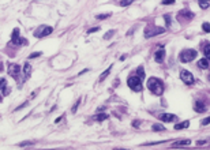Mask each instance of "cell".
Instances as JSON below:
<instances>
[{
	"label": "cell",
	"instance_id": "1",
	"mask_svg": "<svg viewBox=\"0 0 210 150\" xmlns=\"http://www.w3.org/2000/svg\"><path fill=\"white\" fill-rule=\"evenodd\" d=\"M147 89L154 94V96H161L164 93V83L158 78H149L147 81Z\"/></svg>",
	"mask_w": 210,
	"mask_h": 150
},
{
	"label": "cell",
	"instance_id": "2",
	"mask_svg": "<svg viewBox=\"0 0 210 150\" xmlns=\"http://www.w3.org/2000/svg\"><path fill=\"white\" fill-rule=\"evenodd\" d=\"M195 58H197V51H194V49H184V51L180 53L181 63H188V61H192Z\"/></svg>",
	"mask_w": 210,
	"mask_h": 150
},
{
	"label": "cell",
	"instance_id": "3",
	"mask_svg": "<svg viewBox=\"0 0 210 150\" xmlns=\"http://www.w3.org/2000/svg\"><path fill=\"white\" fill-rule=\"evenodd\" d=\"M142 81L139 79L138 77H130L127 81V85L130 86V89H133L134 92H141L142 90Z\"/></svg>",
	"mask_w": 210,
	"mask_h": 150
},
{
	"label": "cell",
	"instance_id": "4",
	"mask_svg": "<svg viewBox=\"0 0 210 150\" xmlns=\"http://www.w3.org/2000/svg\"><path fill=\"white\" fill-rule=\"evenodd\" d=\"M164 32H165L164 27H157V26L146 27V29H145V37H146V38H150V37L158 35V34H161V33H164Z\"/></svg>",
	"mask_w": 210,
	"mask_h": 150
},
{
	"label": "cell",
	"instance_id": "5",
	"mask_svg": "<svg viewBox=\"0 0 210 150\" xmlns=\"http://www.w3.org/2000/svg\"><path fill=\"white\" fill-rule=\"evenodd\" d=\"M8 74H10L15 81L19 79V75H21L19 64H16V63H10V64H8Z\"/></svg>",
	"mask_w": 210,
	"mask_h": 150
},
{
	"label": "cell",
	"instance_id": "6",
	"mask_svg": "<svg viewBox=\"0 0 210 150\" xmlns=\"http://www.w3.org/2000/svg\"><path fill=\"white\" fill-rule=\"evenodd\" d=\"M53 32V29H52L51 26H40L38 29L34 32V37H37V38H41V37H46V35H49L51 33Z\"/></svg>",
	"mask_w": 210,
	"mask_h": 150
},
{
	"label": "cell",
	"instance_id": "7",
	"mask_svg": "<svg viewBox=\"0 0 210 150\" xmlns=\"http://www.w3.org/2000/svg\"><path fill=\"white\" fill-rule=\"evenodd\" d=\"M180 78H181V81L186 83V85H192L194 83V75L191 72H188L187 70H181L180 71Z\"/></svg>",
	"mask_w": 210,
	"mask_h": 150
},
{
	"label": "cell",
	"instance_id": "8",
	"mask_svg": "<svg viewBox=\"0 0 210 150\" xmlns=\"http://www.w3.org/2000/svg\"><path fill=\"white\" fill-rule=\"evenodd\" d=\"M11 42H13L14 45H23L26 44V40L22 38V37H19V29H15L13 32V37H11Z\"/></svg>",
	"mask_w": 210,
	"mask_h": 150
},
{
	"label": "cell",
	"instance_id": "9",
	"mask_svg": "<svg viewBox=\"0 0 210 150\" xmlns=\"http://www.w3.org/2000/svg\"><path fill=\"white\" fill-rule=\"evenodd\" d=\"M157 117L161 121H165V123H171V121L176 120V116L172 115V113H161V115H158Z\"/></svg>",
	"mask_w": 210,
	"mask_h": 150
},
{
	"label": "cell",
	"instance_id": "10",
	"mask_svg": "<svg viewBox=\"0 0 210 150\" xmlns=\"http://www.w3.org/2000/svg\"><path fill=\"white\" fill-rule=\"evenodd\" d=\"M164 58H165V49L160 48L154 55V60L157 61V63H162V61H164Z\"/></svg>",
	"mask_w": 210,
	"mask_h": 150
},
{
	"label": "cell",
	"instance_id": "11",
	"mask_svg": "<svg viewBox=\"0 0 210 150\" xmlns=\"http://www.w3.org/2000/svg\"><path fill=\"white\" fill-rule=\"evenodd\" d=\"M188 145H191V140L190 139H184V140H176L173 145H172V147L173 149H176V147H181V146H188Z\"/></svg>",
	"mask_w": 210,
	"mask_h": 150
},
{
	"label": "cell",
	"instance_id": "12",
	"mask_svg": "<svg viewBox=\"0 0 210 150\" xmlns=\"http://www.w3.org/2000/svg\"><path fill=\"white\" fill-rule=\"evenodd\" d=\"M205 109H206V106H205V104L202 101H197V102H195V105H194V111L195 112H199V113H200V112H203Z\"/></svg>",
	"mask_w": 210,
	"mask_h": 150
},
{
	"label": "cell",
	"instance_id": "13",
	"mask_svg": "<svg viewBox=\"0 0 210 150\" xmlns=\"http://www.w3.org/2000/svg\"><path fill=\"white\" fill-rule=\"evenodd\" d=\"M181 16H186V18H188V19H191V18L194 16V14L191 13V11L188 10V8H186V10H183V11H180V13H179V19H180Z\"/></svg>",
	"mask_w": 210,
	"mask_h": 150
},
{
	"label": "cell",
	"instance_id": "14",
	"mask_svg": "<svg viewBox=\"0 0 210 150\" xmlns=\"http://www.w3.org/2000/svg\"><path fill=\"white\" fill-rule=\"evenodd\" d=\"M188 126H190V121L186 120V121H183V123H179V124L175 126V130H183V128H187Z\"/></svg>",
	"mask_w": 210,
	"mask_h": 150
},
{
	"label": "cell",
	"instance_id": "15",
	"mask_svg": "<svg viewBox=\"0 0 210 150\" xmlns=\"http://www.w3.org/2000/svg\"><path fill=\"white\" fill-rule=\"evenodd\" d=\"M30 71H32V67H30L29 63H25V66H23V75H25L26 78L30 77Z\"/></svg>",
	"mask_w": 210,
	"mask_h": 150
},
{
	"label": "cell",
	"instance_id": "16",
	"mask_svg": "<svg viewBox=\"0 0 210 150\" xmlns=\"http://www.w3.org/2000/svg\"><path fill=\"white\" fill-rule=\"evenodd\" d=\"M93 119H94L96 121H102V120H107V119H108V115H107V113H98V115L93 116Z\"/></svg>",
	"mask_w": 210,
	"mask_h": 150
},
{
	"label": "cell",
	"instance_id": "17",
	"mask_svg": "<svg viewBox=\"0 0 210 150\" xmlns=\"http://www.w3.org/2000/svg\"><path fill=\"white\" fill-rule=\"evenodd\" d=\"M198 67L199 68H207L209 67V61H207L206 59H200V60L198 61Z\"/></svg>",
	"mask_w": 210,
	"mask_h": 150
},
{
	"label": "cell",
	"instance_id": "18",
	"mask_svg": "<svg viewBox=\"0 0 210 150\" xmlns=\"http://www.w3.org/2000/svg\"><path fill=\"white\" fill-rule=\"evenodd\" d=\"M136 77L142 81L145 78V72H143V67H138L136 68Z\"/></svg>",
	"mask_w": 210,
	"mask_h": 150
},
{
	"label": "cell",
	"instance_id": "19",
	"mask_svg": "<svg viewBox=\"0 0 210 150\" xmlns=\"http://www.w3.org/2000/svg\"><path fill=\"white\" fill-rule=\"evenodd\" d=\"M111 70H112V66H109V67H108L107 70H105V71H104L102 74H101V77H100V81H104V79H105V78H107L108 75H109Z\"/></svg>",
	"mask_w": 210,
	"mask_h": 150
},
{
	"label": "cell",
	"instance_id": "20",
	"mask_svg": "<svg viewBox=\"0 0 210 150\" xmlns=\"http://www.w3.org/2000/svg\"><path fill=\"white\" fill-rule=\"evenodd\" d=\"M203 53L206 56V60H210V44H207L203 49Z\"/></svg>",
	"mask_w": 210,
	"mask_h": 150
},
{
	"label": "cell",
	"instance_id": "21",
	"mask_svg": "<svg viewBox=\"0 0 210 150\" xmlns=\"http://www.w3.org/2000/svg\"><path fill=\"white\" fill-rule=\"evenodd\" d=\"M153 130L154 131H165V127L162 124H153Z\"/></svg>",
	"mask_w": 210,
	"mask_h": 150
},
{
	"label": "cell",
	"instance_id": "22",
	"mask_svg": "<svg viewBox=\"0 0 210 150\" xmlns=\"http://www.w3.org/2000/svg\"><path fill=\"white\" fill-rule=\"evenodd\" d=\"M202 29H203V32H205V33H210V23L205 22L203 25H202Z\"/></svg>",
	"mask_w": 210,
	"mask_h": 150
},
{
	"label": "cell",
	"instance_id": "23",
	"mask_svg": "<svg viewBox=\"0 0 210 150\" xmlns=\"http://www.w3.org/2000/svg\"><path fill=\"white\" fill-rule=\"evenodd\" d=\"M113 34H115V30H111L109 33H107V34L104 35V40H108V38H109V37H112Z\"/></svg>",
	"mask_w": 210,
	"mask_h": 150
},
{
	"label": "cell",
	"instance_id": "24",
	"mask_svg": "<svg viewBox=\"0 0 210 150\" xmlns=\"http://www.w3.org/2000/svg\"><path fill=\"white\" fill-rule=\"evenodd\" d=\"M200 8H209V3L207 1H199Z\"/></svg>",
	"mask_w": 210,
	"mask_h": 150
},
{
	"label": "cell",
	"instance_id": "25",
	"mask_svg": "<svg viewBox=\"0 0 210 150\" xmlns=\"http://www.w3.org/2000/svg\"><path fill=\"white\" fill-rule=\"evenodd\" d=\"M108 16H111V14H101V15H97V19H105V18H108Z\"/></svg>",
	"mask_w": 210,
	"mask_h": 150
},
{
	"label": "cell",
	"instance_id": "26",
	"mask_svg": "<svg viewBox=\"0 0 210 150\" xmlns=\"http://www.w3.org/2000/svg\"><path fill=\"white\" fill-rule=\"evenodd\" d=\"M79 102H81V98L78 100V101L75 102V105L72 106V109H71V112H72V113H75V112H77V108H78V105H79Z\"/></svg>",
	"mask_w": 210,
	"mask_h": 150
},
{
	"label": "cell",
	"instance_id": "27",
	"mask_svg": "<svg viewBox=\"0 0 210 150\" xmlns=\"http://www.w3.org/2000/svg\"><path fill=\"white\" fill-rule=\"evenodd\" d=\"M209 123H210V116H209V117H206V119H203V120L200 121V124H202V126H207Z\"/></svg>",
	"mask_w": 210,
	"mask_h": 150
},
{
	"label": "cell",
	"instance_id": "28",
	"mask_svg": "<svg viewBox=\"0 0 210 150\" xmlns=\"http://www.w3.org/2000/svg\"><path fill=\"white\" fill-rule=\"evenodd\" d=\"M4 87H6V79L0 78V89H4Z\"/></svg>",
	"mask_w": 210,
	"mask_h": 150
},
{
	"label": "cell",
	"instance_id": "29",
	"mask_svg": "<svg viewBox=\"0 0 210 150\" xmlns=\"http://www.w3.org/2000/svg\"><path fill=\"white\" fill-rule=\"evenodd\" d=\"M34 142H30V140H25V142H22V143H19V146H27V145H33Z\"/></svg>",
	"mask_w": 210,
	"mask_h": 150
},
{
	"label": "cell",
	"instance_id": "30",
	"mask_svg": "<svg viewBox=\"0 0 210 150\" xmlns=\"http://www.w3.org/2000/svg\"><path fill=\"white\" fill-rule=\"evenodd\" d=\"M131 3H133L131 0H127V1H120V6H130Z\"/></svg>",
	"mask_w": 210,
	"mask_h": 150
},
{
	"label": "cell",
	"instance_id": "31",
	"mask_svg": "<svg viewBox=\"0 0 210 150\" xmlns=\"http://www.w3.org/2000/svg\"><path fill=\"white\" fill-rule=\"evenodd\" d=\"M98 30H100V27H91V29L87 30V33L90 34V33H93V32H98Z\"/></svg>",
	"mask_w": 210,
	"mask_h": 150
},
{
	"label": "cell",
	"instance_id": "32",
	"mask_svg": "<svg viewBox=\"0 0 210 150\" xmlns=\"http://www.w3.org/2000/svg\"><path fill=\"white\" fill-rule=\"evenodd\" d=\"M40 55H41V52H36V53H32V55H30L29 58H30V59H34V58H37V56H40Z\"/></svg>",
	"mask_w": 210,
	"mask_h": 150
},
{
	"label": "cell",
	"instance_id": "33",
	"mask_svg": "<svg viewBox=\"0 0 210 150\" xmlns=\"http://www.w3.org/2000/svg\"><path fill=\"white\" fill-rule=\"evenodd\" d=\"M164 18H165V21H167V26H171V21H169V15H165Z\"/></svg>",
	"mask_w": 210,
	"mask_h": 150
},
{
	"label": "cell",
	"instance_id": "34",
	"mask_svg": "<svg viewBox=\"0 0 210 150\" xmlns=\"http://www.w3.org/2000/svg\"><path fill=\"white\" fill-rule=\"evenodd\" d=\"M139 124H141V121H139V120H134V121H133V126H134V127L138 128V126H139Z\"/></svg>",
	"mask_w": 210,
	"mask_h": 150
},
{
	"label": "cell",
	"instance_id": "35",
	"mask_svg": "<svg viewBox=\"0 0 210 150\" xmlns=\"http://www.w3.org/2000/svg\"><path fill=\"white\" fill-rule=\"evenodd\" d=\"M3 93H4V96H8V93H10V89L4 87V89H3Z\"/></svg>",
	"mask_w": 210,
	"mask_h": 150
},
{
	"label": "cell",
	"instance_id": "36",
	"mask_svg": "<svg viewBox=\"0 0 210 150\" xmlns=\"http://www.w3.org/2000/svg\"><path fill=\"white\" fill-rule=\"evenodd\" d=\"M197 145L198 146H200V145H206V140H198Z\"/></svg>",
	"mask_w": 210,
	"mask_h": 150
},
{
	"label": "cell",
	"instance_id": "37",
	"mask_svg": "<svg viewBox=\"0 0 210 150\" xmlns=\"http://www.w3.org/2000/svg\"><path fill=\"white\" fill-rule=\"evenodd\" d=\"M173 0H167V1H162V4H173Z\"/></svg>",
	"mask_w": 210,
	"mask_h": 150
},
{
	"label": "cell",
	"instance_id": "38",
	"mask_svg": "<svg viewBox=\"0 0 210 150\" xmlns=\"http://www.w3.org/2000/svg\"><path fill=\"white\" fill-rule=\"evenodd\" d=\"M3 70V63H1V61H0V71Z\"/></svg>",
	"mask_w": 210,
	"mask_h": 150
},
{
	"label": "cell",
	"instance_id": "39",
	"mask_svg": "<svg viewBox=\"0 0 210 150\" xmlns=\"http://www.w3.org/2000/svg\"><path fill=\"white\" fill-rule=\"evenodd\" d=\"M115 150H126V149H115Z\"/></svg>",
	"mask_w": 210,
	"mask_h": 150
},
{
	"label": "cell",
	"instance_id": "40",
	"mask_svg": "<svg viewBox=\"0 0 210 150\" xmlns=\"http://www.w3.org/2000/svg\"><path fill=\"white\" fill-rule=\"evenodd\" d=\"M0 101H1V98H0Z\"/></svg>",
	"mask_w": 210,
	"mask_h": 150
}]
</instances>
